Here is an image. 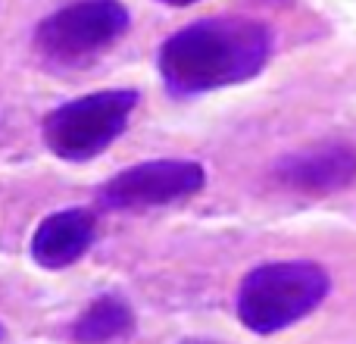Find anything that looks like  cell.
<instances>
[{
    "label": "cell",
    "instance_id": "obj_8",
    "mask_svg": "<svg viewBox=\"0 0 356 344\" xmlns=\"http://www.w3.org/2000/svg\"><path fill=\"white\" fill-rule=\"evenodd\" d=\"M135 316L131 307L116 295H104L79 316L75 322V341L81 344H106L113 338H122L131 332Z\"/></svg>",
    "mask_w": 356,
    "mask_h": 344
},
{
    "label": "cell",
    "instance_id": "obj_10",
    "mask_svg": "<svg viewBox=\"0 0 356 344\" xmlns=\"http://www.w3.org/2000/svg\"><path fill=\"white\" fill-rule=\"evenodd\" d=\"M181 344H222V341H207V338H188V341H181Z\"/></svg>",
    "mask_w": 356,
    "mask_h": 344
},
{
    "label": "cell",
    "instance_id": "obj_1",
    "mask_svg": "<svg viewBox=\"0 0 356 344\" xmlns=\"http://www.w3.org/2000/svg\"><path fill=\"white\" fill-rule=\"evenodd\" d=\"M272 56V29L259 19H200L163 41L156 66L178 97L241 85L263 72Z\"/></svg>",
    "mask_w": 356,
    "mask_h": 344
},
{
    "label": "cell",
    "instance_id": "obj_11",
    "mask_svg": "<svg viewBox=\"0 0 356 344\" xmlns=\"http://www.w3.org/2000/svg\"><path fill=\"white\" fill-rule=\"evenodd\" d=\"M0 338H3V329H0Z\"/></svg>",
    "mask_w": 356,
    "mask_h": 344
},
{
    "label": "cell",
    "instance_id": "obj_3",
    "mask_svg": "<svg viewBox=\"0 0 356 344\" xmlns=\"http://www.w3.org/2000/svg\"><path fill=\"white\" fill-rule=\"evenodd\" d=\"M138 100L141 94L135 88H113V91H97L69 100V104L56 107L54 113H47L41 125L44 144L60 160H94L125 132Z\"/></svg>",
    "mask_w": 356,
    "mask_h": 344
},
{
    "label": "cell",
    "instance_id": "obj_6",
    "mask_svg": "<svg viewBox=\"0 0 356 344\" xmlns=\"http://www.w3.org/2000/svg\"><path fill=\"white\" fill-rule=\"evenodd\" d=\"M275 178L300 194H332L356 178V150L341 141L297 150L275 163Z\"/></svg>",
    "mask_w": 356,
    "mask_h": 344
},
{
    "label": "cell",
    "instance_id": "obj_4",
    "mask_svg": "<svg viewBox=\"0 0 356 344\" xmlns=\"http://www.w3.org/2000/svg\"><path fill=\"white\" fill-rule=\"evenodd\" d=\"M125 31L129 10L119 0H75L38 25L35 47L56 66H88Z\"/></svg>",
    "mask_w": 356,
    "mask_h": 344
},
{
    "label": "cell",
    "instance_id": "obj_9",
    "mask_svg": "<svg viewBox=\"0 0 356 344\" xmlns=\"http://www.w3.org/2000/svg\"><path fill=\"white\" fill-rule=\"evenodd\" d=\"M160 3H169V6H191V3H197V0H160Z\"/></svg>",
    "mask_w": 356,
    "mask_h": 344
},
{
    "label": "cell",
    "instance_id": "obj_2",
    "mask_svg": "<svg viewBox=\"0 0 356 344\" xmlns=\"http://www.w3.org/2000/svg\"><path fill=\"white\" fill-rule=\"evenodd\" d=\"M332 279L309 260H278L263 263L244 276L238 288V316L250 332L275 335L300 322L325 301Z\"/></svg>",
    "mask_w": 356,
    "mask_h": 344
},
{
    "label": "cell",
    "instance_id": "obj_7",
    "mask_svg": "<svg viewBox=\"0 0 356 344\" xmlns=\"http://www.w3.org/2000/svg\"><path fill=\"white\" fill-rule=\"evenodd\" d=\"M94 232H97V222H94L91 210H60L38 226L35 238H31V257L44 269H66L88 253V247L94 244Z\"/></svg>",
    "mask_w": 356,
    "mask_h": 344
},
{
    "label": "cell",
    "instance_id": "obj_5",
    "mask_svg": "<svg viewBox=\"0 0 356 344\" xmlns=\"http://www.w3.org/2000/svg\"><path fill=\"white\" fill-rule=\"evenodd\" d=\"M207 185L197 160H147L122 169L100 188V203L110 210H147L194 197Z\"/></svg>",
    "mask_w": 356,
    "mask_h": 344
}]
</instances>
